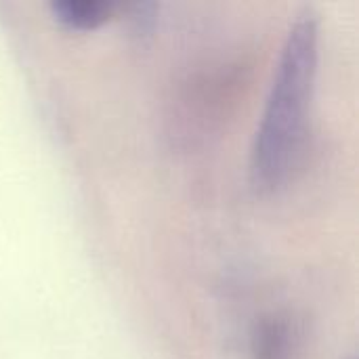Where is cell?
Listing matches in <instances>:
<instances>
[{"label": "cell", "mask_w": 359, "mask_h": 359, "mask_svg": "<svg viewBox=\"0 0 359 359\" xmlns=\"http://www.w3.org/2000/svg\"><path fill=\"white\" fill-rule=\"evenodd\" d=\"M124 19L128 21L130 29L139 36L149 34L156 25V15H158V6L151 2H137L130 6H124Z\"/></svg>", "instance_id": "277c9868"}, {"label": "cell", "mask_w": 359, "mask_h": 359, "mask_svg": "<svg viewBox=\"0 0 359 359\" xmlns=\"http://www.w3.org/2000/svg\"><path fill=\"white\" fill-rule=\"evenodd\" d=\"M48 11L63 29L93 32L114 17L116 4L103 0H55Z\"/></svg>", "instance_id": "3957f363"}, {"label": "cell", "mask_w": 359, "mask_h": 359, "mask_svg": "<svg viewBox=\"0 0 359 359\" xmlns=\"http://www.w3.org/2000/svg\"><path fill=\"white\" fill-rule=\"evenodd\" d=\"M320 65V23L311 8L292 21L250 151V172L261 189L282 187L303 158Z\"/></svg>", "instance_id": "6da1fadb"}, {"label": "cell", "mask_w": 359, "mask_h": 359, "mask_svg": "<svg viewBox=\"0 0 359 359\" xmlns=\"http://www.w3.org/2000/svg\"><path fill=\"white\" fill-rule=\"evenodd\" d=\"M299 351V330L290 316H265L252 334V359H294Z\"/></svg>", "instance_id": "7a4b0ae2"}]
</instances>
